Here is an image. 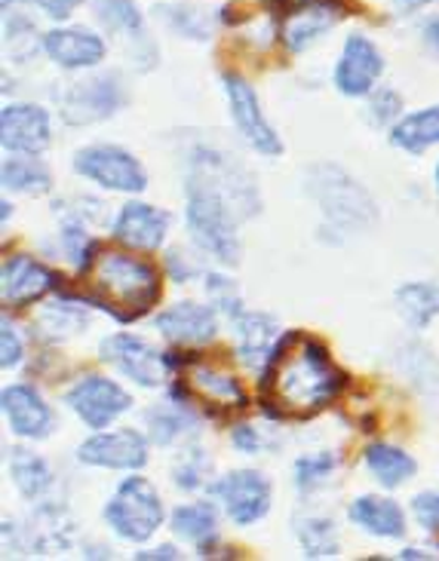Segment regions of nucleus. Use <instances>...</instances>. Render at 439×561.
Returning a JSON list of instances; mask_svg holds the SVG:
<instances>
[{"label":"nucleus","mask_w":439,"mask_h":561,"mask_svg":"<svg viewBox=\"0 0 439 561\" xmlns=\"http://www.w3.org/2000/svg\"><path fill=\"white\" fill-rule=\"evenodd\" d=\"M430 3H439V0H396V7H399L403 13H418V10H425Z\"/></svg>","instance_id":"46"},{"label":"nucleus","mask_w":439,"mask_h":561,"mask_svg":"<svg viewBox=\"0 0 439 561\" xmlns=\"http://www.w3.org/2000/svg\"><path fill=\"white\" fill-rule=\"evenodd\" d=\"M230 442H234V448L243 451V455H258V451L264 448V439L258 436L256 426L249 424L234 426V430H230Z\"/></svg>","instance_id":"42"},{"label":"nucleus","mask_w":439,"mask_h":561,"mask_svg":"<svg viewBox=\"0 0 439 561\" xmlns=\"http://www.w3.org/2000/svg\"><path fill=\"white\" fill-rule=\"evenodd\" d=\"M384 75V56L375 46V41H369L365 34H350L338 61H335V87L341 95L348 99H363L375 90L379 77Z\"/></svg>","instance_id":"12"},{"label":"nucleus","mask_w":439,"mask_h":561,"mask_svg":"<svg viewBox=\"0 0 439 561\" xmlns=\"http://www.w3.org/2000/svg\"><path fill=\"white\" fill-rule=\"evenodd\" d=\"M157 332L164 334L169 344L200 347L218 334V317L213 307H203V304H176L157 317Z\"/></svg>","instance_id":"20"},{"label":"nucleus","mask_w":439,"mask_h":561,"mask_svg":"<svg viewBox=\"0 0 439 561\" xmlns=\"http://www.w3.org/2000/svg\"><path fill=\"white\" fill-rule=\"evenodd\" d=\"M169 365H184L188 368V390L191 396H198L200 402L213 405V409L240 411L246 409V390L243 383L230 371L218 368L210 363H194V359H169Z\"/></svg>","instance_id":"19"},{"label":"nucleus","mask_w":439,"mask_h":561,"mask_svg":"<svg viewBox=\"0 0 439 561\" xmlns=\"http://www.w3.org/2000/svg\"><path fill=\"white\" fill-rule=\"evenodd\" d=\"M75 172L87 182L114 194H142L148 187V172L133 153L117 145H90L75 153Z\"/></svg>","instance_id":"6"},{"label":"nucleus","mask_w":439,"mask_h":561,"mask_svg":"<svg viewBox=\"0 0 439 561\" xmlns=\"http://www.w3.org/2000/svg\"><path fill=\"white\" fill-rule=\"evenodd\" d=\"M10 476H13V485L19 488V494L29 497V501H41L53 485L49 463L34 451H13L10 455Z\"/></svg>","instance_id":"30"},{"label":"nucleus","mask_w":439,"mask_h":561,"mask_svg":"<svg viewBox=\"0 0 439 561\" xmlns=\"http://www.w3.org/2000/svg\"><path fill=\"white\" fill-rule=\"evenodd\" d=\"M295 534L302 543L307 559H335L341 552L338 531H335L333 518L326 516H302L295 518Z\"/></svg>","instance_id":"32"},{"label":"nucleus","mask_w":439,"mask_h":561,"mask_svg":"<svg viewBox=\"0 0 439 561\" xmlns=\"http://www.w3.org/2000/svg\"><path fill=\"white\" fill-rule=\"evenodd\" d=\"M92 13L108 31L123 34L126 41H145V15L138 13L136 0H95Z\"/></svg>","instance_id":"31"},{"label":"nucleus","mask_w":439,"mask_h":561,"mask_svg":"<svg viewBox=\"0 0 439 561\" xmlns=\"http://www.w3.org/2000/svg\"><path fill=\"white\" fill-rule=\"evenodd\" d=\"M341 19H345V7L338 0H304L302 7L283 15L280 37L289 53H304L323 41Z\"/></svg>","instance_id":"14"},{"label":"nucleus","mask_w":439,"mask_h":561,"mask_svg":"<svg viewBox=\"0 0 439 561\" xmlns=\"http://www.w3.org/2000/svg\"><path fill=\"white\" fill-rule=\"evenodd\" d=\"M53 286H56V274L46 264L29 259V255H15V259H7V264H3L0 301H3L7 310L29 307V304L41 301Z\"/></svg>","instance_id":"18"},{"label":"nucleus","mask_w":439,"mask_h":561,"mask_svg":"<svg viewBox=\"0 0 439 561\" xmlns=\"http://www.w3.org/2000/svg\"><path fill=\"white\" fill-rule=\"evenodd\" d=\"M0 363L3 368H15V365L25 359V341H22V334L15 332L13 319L7 317L3 319V332H0Z\"/></svg>","instance_id":"40"},{"label":"nucleus","mask_w":439,"mask_h":561,"mask_svg":"<svg viewBox=\"0 0 439 561\" xmlns=\"http://www.w3.org/2000/svg\"><path fill=\"white\" fill-rule=\"evenodd\" d=\"M391 141L406 153H425L427 148L439 145V105L399 117L391 126Z\"/></svg>","instance_id":"25"},{"label":"nucleus","mask_w":439,"mask_h":561,"mask_svg":"<svg viewBox=\"0 0 439 561\" xmlns=\"http://www.w3.org/2000/svg\"><path fill=\"white\" fill-rule=\"evenodd\" d=\"M206 295H210V301L215 304V310L227 319L240 317L243 310H246V307H243L240 288H237L234 279H227V276L206 274Z\"/></svg>","instance_id":"37"},{"label":"nucleus","mask_w":439,"mask_h":561,"mask_svg":"<svg viewBox=\"0 0 439 561\" xmlns=\"http://www.w3.org/2000/svg\"><path fill=\"white\" fill-rule=\"evenodd\" d=\"M77 460L99 470H142L148 463V439L138 430H114L92 433L77 448Z\"/></svg>","instance_id":"13"},{"label":"nucleus","mask_w":439,"mask_h":561,"mask_svg":"<svg viewBox=\"0 0 439 561\" xmlns=\"http://www.w3.org/2000/svg\"><path fill=\"white\" fill-rule=\"evenodd\" d=\"M164 518L167 513H164V501L157 488L142 476L123 479L105 506L108 528L126 543H148L164 525Z\"/></svg>","instance_id":"5"},{"label":"nucleus","mask_w":439,"mask_h":561,"mask_svg":"<svg viewBox=\"0 0 439 561\" xmlns=\"http://www.w3.org/2000/svg\"><path fill=\"white\" fill-rule=\"evenodd\" d=\"M99 353H102V359H105L114 371H121L123 378L133 380L138 387H145V390L164 387V380L172 375L169 356H164L154 344L142 341L136 334H111V337L102 341Z\"/></svg>","instance_id":"7"},{"label":"nucleus","mask_w":439,"mask_h":561,"mask_svg":"<svg viewBox=\"0 0 439 561\" xmlns=\"http://www.w3.org/2000/svg\"><path fill=\"white\" fill-rule=\"evenodd\" d=\"M160 19L184 41H210L213 37V19L200 7L191 3H172V7H157Z\"/></svg>","instance_id":"33"},{"label":"nucleus","mask_w":439,"mask_h":561,"mask_svg":"<svg viewBox=\"0 0 439 561\" xmlns=\"http://www.w3.org/2000/svg\"><path fill=\"white\" fill-rule=\"evenodd\" d=\"M126 102L123 83L114 75L90 77L83 83H75L61 99V117L71 126H87V123H102L114 117Z\"/></svg>","instance_id":"11"},{"label":"nucleus","mask_w":439,"mask_h":561,"mask_svg":"<svg viewBox=\"0 0 439 561\" xmlns=\"http://www.w3.org/2000/svg\"><path fill=\"white\" fill-rule=\"evenodd\" d=\"M206 472H210V457H206V451L200 445H194V448H188L176 460L172 479H176V485L182 488V491H198V488L206 485Z\"/></svg>","instance_id":"36"},{"label":"nucleus","mask_w":439,"mask_h":561,"mask_svg":"<svg viewBox=\"0 0 439 561\" xmlns=\"http://www.w3.org/2000/svg\"><path fill=\"white\" fill-rule=\"evenodd\" d=\"M167 271H169V279H172V283H179V286H184V283H191L194 276L203 274V271H200V264L194 261V255H188L184 249H172V252H169Z\"/></svg>","instance_id":"41"},{"label":"nucleus","mask_w":439,"mask_h":561,"mask_svg":"<svg viewBox=\"0 0 439 561\" xmlns=\"http://www.w3.org/2000/svg\"><path fill=\"white\" fill-rule=\"evenodd\" d=\"M345 387V371L317 337L286 332L277 337L261 368V405L271 417L304 421L333 405Z\"/></svg>","instance_id":"1"},{"label":"nucleus","mask_w":439,"mask_h":561,"mask_svg":"<svg viewBox=\"0 0 439 561\" xmlns=\"http://www.w3.org/2000/svg\"><path fill=\"white\" fill-rule=\"evenodd\" d=\"M49 114L46 107L31 105V102H19V105H7L0 114V145L7 153H37L46 151L49 145Z\"/></svg>","instance_id":"16"},{"label":"nucleus","mask_w":439,"mask_h":561,"mask_svg":"<svg viewBox=\"0 0 439 561\" xmlns=\"http://www.w3.org/2000/svg\"><path fill=\"white\" fill-rule=\"evenodd\" d=\"M136 559H138V561H145V559H160V561H167V559H179V552H176V547L142 549V552H136Z\"/></svg>","instance_id":"45"},{"label":"nucleus","mask_w":439,"mask_h":561,"mask_svg":"<svg viewBox=\"0 0 439 561\" xmlns=\"http://www.w3.org/2000/svg\"><path fill=\"white\" fill-rule=\"evenodd\" d=\"M25 3L37 7L41 13H46L49 19H56V22H65L83 0H25Z\"/></svg>","instance_id":"43"},{"label":"nucleus","mask_w":439,"mask_h":561,"mask_svg":"<svg viewBox=\"0 0 439 561\" xmlns=\"http://www.w3.org/2000/svg\"><path fill=\"white\" fill-rule=\"evenodd\" d=\"M3 414L22 439H46L53 433V409L31 383H13L3 390Z\"/></svg>","instance_id":"21"},{"label":"nucleus","mask_w":439,"mask_h":561,"mask_svg":"<svg viewBox=\"0 0 439 561\" xmlns=\"http://www.w3.org/2000/svg\"><path fill=\"white\" fill-rule=\"evenodd\" d=\"M348 516L360 531L381 537V540L406 537V516H403L399 503L387 501V497H375V494L357 497V501L350 503Z\"/></svg>","instance_id":"23"},{"label":"nucleus","mask_w":439,"mask_h":561,"mask_svg":"<svg viewBox=\"0 0 439 561\" xmlns=\"http://www.w3.org/2000/svg\"><path fill=\"white\" fill-rule=\"evenodd\" d=\"M304 187L326 218V228L335 233H360V230L372 228L379 218V206L369 197V191L335 163H319V167L307 169Z\"/></svg>","instance_id":"4"},{"label":"nucleus","mask_w":439,"mask_h":561,"mask_svg":"<svg viewBox=\"0 0 439 561\" xmlns=\"http://www.w3.org/2000/svg\"><path fill=\"white\" fill-rule=\"evenodd\" d=\"M225 95L227 105H230L234 126H237L243 141L252 151L264 153V157H280L283 153V141H280L277 129L264 117L261 102H258V92L240 75H225Z\"/></svg>","instance_id":"9"},{"label":"nucleus","mask_w":439,"mask_h":561,"mask_svg":"<svg viewBox=\"0 0 439 561\" xmlns=\"http://www.w3.org/2000/svg\"><path fill=\"white\" fill-rule=\"evenodd\" d=\"M0 179H3V187L13 191V194H25V197H41L53 187V175L49 169L34 160L29 153H15V157H7L3 160V169H0Z\"/></svg>","instance_id":"29"},{"label":"nucleus","mask_w":439,"mask_h":561,"mask_svg":"<svg viewBox=\"0 0 439 561\" xmlns=\"http://www.w3.org/2000/svg\"><path fill=\"white\" fill-rule=\"evenodd\" d=\"M365 467H369V472H372L384 488L406 485L412 476H415V470H418V463H415L403 448L387 445V442H372V445L365 448Z\"/></svg>","instance_id":"28"},{"label":"nucleus","mask_w":439,"mask_h":561,"mask_svg":"<svg viewBox=\"0 0 439 561\" xmlns=\"http://www.w3.org/2000/svg\"><path fill=\"white\" fill-rule=\"evenodd\" d=\"M335 470H338V457L333 451H319V455L299 457L292 463V479H295V488L302 494H311V491L326 485L333 479Z\"/></svg>","instance_id":"34"},{"label":"nucleus","mask_w":439,"mask_h":561,"mask_svg":"<svg viewBox=\"0 0 439 561\" xmlns=\"http://www.w3.org/2000/svg\"><path fill=\"white\" fill-rule=\"evenodd\" d=\"M234 322V337H237V353L249 368H264L268 356H271L273 344H277V319L258 310H243L240 317L230 319Z\"/></svg>","instance_id":"22"},{"label":"nucleus","mask_w":439,"mask_h":561,"mask_svg":"<svg viewBox=\"0 0 439 561\" xmlns=\"http://www.w3.org/2000/svg\"><path fill=\"white\" fill-rule=\"evenodd\" d=\"M421 37H425V44L430 46V53L439 59V15L427 19L425 28H421Z\"/></svg>","instance_id":"44"},{"label":"nucleus","mask_w":439,"mask_h":561,"mask_svg":"<svg viewBox=\"0 0 439 561\" xmlns=\"http://www.w3.org/2000/svg\"><path fill=\"white\" fill-rule=\"evenodd\" d=\"M227 157L213 148L191 153V172L184 187V221L194 243L225 267L240 264V237H237V206L227 191Z\"/></svg>","instance_id":"2"},{"label":"nucleus","mask_w":439,"mask_h":561,"mask_svg":"<svg viewBox=\"0 0 439 561\" xmlns=\"http://www.w3.org/2000/svg\"><path fill=\"white\" fill-rule=\"evenodd\" d=\"M403 111V99L394 90H372L369 92V105H365V117L372 126H391L399 121Z\"/></svg>","instance_id":"38"},{"label":"nucleus","mask_w":439,"mask_h":561,"mask_svg":"<svg viewBox=\"0 0 439 561\" xmlns=\"http://www.w3.org/2000/svg\"><path fill=\"white\" fill-rule=\"evenodd\" d=\"M41 329H46L44 334H49L53 341H59V337H71L80 329H87V313L75 307V304H46L44 310H41Z\"/></svg>","instance_id":"35"},{"label":"nucleus","mask_w":439,"mask_h":561,"mask_svg":"<svg viewBox=\"0 0 439 561\" xmlns=\"http://www.w3.org/2000/svg\"><path fill=\"white\" fill-rule=\"evenodd\" d=\"M41 49L46 59L56 61L65 71H87L95 68L99 61H105L108 46L105 41L90 28L80 25H65V28H53L41 34Z\"/></svg>","instance_id":"15"},{"label":"nucleus","mask_w":439,"mask_h":561,"mask_svg":"<svg viewBox=\"0 0 439 561\" xmlns=\"http://www.w3.org/2000/svg\"><path fill=\"white\" fill-rule=\"evenodd\" d=\"M65 402L90 430H108L121 414L133 409V399L121 383L102 378V375L77 380L75 387L65 393Z\"/></svg>","instance_id":"10"},{"label":"nucleus","mask_w":439,"mask_h":561,"mask_svg":"<svg viewBox=\"0 0 439 561\" xmlns=\"http://www.w3.org/2000/svg\"><path fill=\"white\" fill-rule=\"evenodd\" d=\"M434 187H437V199H439V167L437 172H434Z\"/></svg>","instance_id":"47"},{"label":"nucleus","mask_w":439,"mask_h":561,"mask_svg":"<svg viewBox=\"0 0 439 561\" xmlns=\"http://www.w3.org/2000/svg\"><path fill=\"white\" fill-rule=\"evenodd\" d=\"M396 313L406 319V325L421 332L439 317V286L434 283H406L394 295Z\"/></svg>","instance_id":"27"},{"label":"nucleus","mask_w":439,"mask_h":561,"mask_svg":"<svg viewBox=\"0 0 439 561\" xmlns=\"http://www.w3.org/2000/svg\"><path fill=\"white\" fill-rule=\"evenodd\" d=\"M412 516L430 534H439V491H421L412 497Z\"/></svg>","instance_id":"39"},{"label":"nucleus","mask_w":439,"mask_h":561,"mask_svg":"<svg viewBox=\"0 0 439 561\" xmlns=\"http://www.w3.org/2000/svg\"><path fill=\"white\" fill-rule=\"evenodd\" d=\"M172 228V215L151 203H126L117 218H114V240L138 252H154L167 240Z\"/></svg>","instance_id":"17"},{"label":"nucleus","mask_w":439,"mask_h":561,"mask_svg":"<svg viewBox=\"0 0 439 561\" xmlns=\"http://www.w3.org/2000/svg\"><path fill=\"white\" fill-rule=\"evenodd\" d=\"M92 307L105 310L121 322H136L145 313H151V307L160 301V274L148 261L133 259L126 252L108 249V252H95L87 271Z\"/></svg>","instance_id":"3"},{"label":"nucleus","mask_w":439,"mask_h":561,"mask_svg":"<svg viewBox=\"0 0 439 561\" xmlns=\"http://www.w3.org/2000/svg\"><path fill=\"white\" fill-rule=\"evenodd\" d=\"M210 491L237 528L256 525L271 510V482L256 470L227 472L225 479L210 485Z\"/></svg>","instance_id":"8"},{"label":"nucleus","mask_w":439,"mask_h":561,"mask_svg":"<svg viewBox=\"0 0 439 561\" xmlns=\"http://www.w3.org/2000/svg\"><path fill=\"white\" fill-rule=\"evenodd\" d=\"M169 522H172V531L200 549V556L213 552L215 540H218V510H215V503H184L172 513Z\"/></svg>","instance_id":"24"},{"label":"nucleus","mask_w":439,"mask_h":561,"mask_svg":"<svg viewBox=\"0 0 439 561\" xmlns=\"http://www.w3.org/2000/svg\"><path fill=\"white\" fill-rule=\"evenodd\" d=\"M145 426H148V439L160 448L176 445L184 433L194 430V411L188 409L184 402L172 399V402H157L145 411Z\"/></svg>","instance_id":"26"}]
</instances>
